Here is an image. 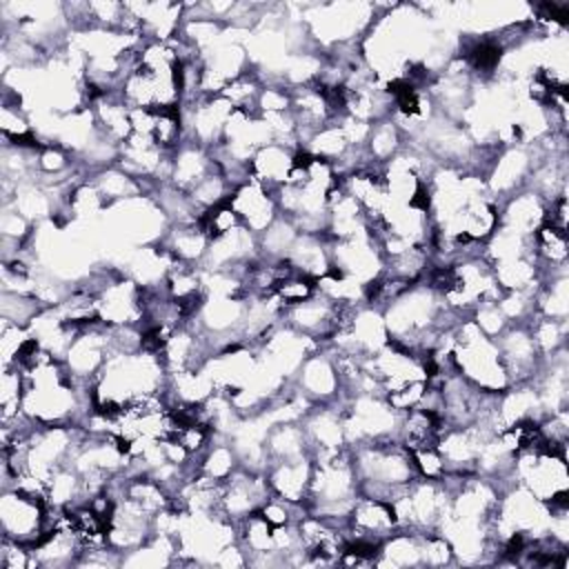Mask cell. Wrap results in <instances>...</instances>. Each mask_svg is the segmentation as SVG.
<instances>
[{
    "label": "cell",
    "mask_w": 569,
    "mask_h": 569,
    "mask_svg": "<svg viewBox=\"0 0 569 569\" xmlns=\"http://www.w3.org/2000/svg\"><path fill=\"white\" fill-rule=\"evenodd\" d=\"M51 505L42 496H31L20 489H2L0 529L2 538L33 547L49 529Z\"/></svg>",
    "instance_id": "obj_1"
},
{
    "label": "cell",
    "mask_w": 569,
    "mask_h": 569,
    "mask_svg": "<svg viewBox=\"0 0 569 569\" xmlns=\"http://www.w3.org/2000/svg\"><path fill=\"white\" fill-rule=\"evenodd\" d=\"M229 204L238 213L242 227L253 236L264 233L273 224V220L280 216L273 189L251 178L231 191Z\"/></svg>",
    "instance_id": "obj_2"
}]
</instances>
